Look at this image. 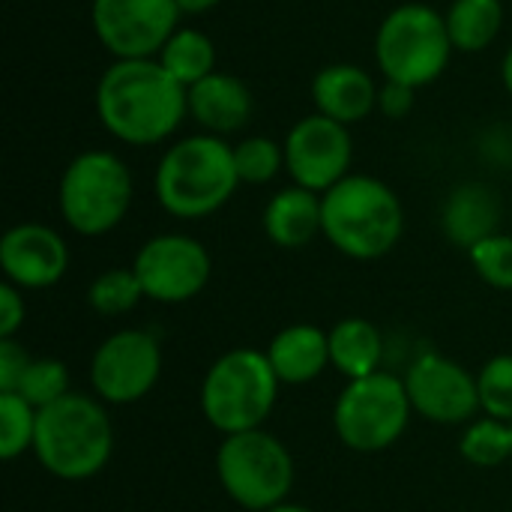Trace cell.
<instances>
[{
	"instance_id": "24",
	"label": "cell",
	"mask_w": 512,
	"mask_h": 512,
	"mask_svg": "<svg viewBox=\"0 0 512 512\" xmlns=\"http://www.w3.org/2000/svg\"><path fill=\"white\" fill-rule=\"evenodd\" d=\"M459 450L477 468H498V465H504L507 459H512L510 423L495 420V417L474 420L468 426V432L462 435Z\"/></svg>"
},
{
	"instance_id": "14",
	"label": "cell",
	"mask_w": 512,
	"mask_h": 512,
	"mask_svg": "<svg viewBox=\"0 0 512 512\" xmlns=\"http://www.w3.org/2000/svg\"><path fill=\"white\" fill-rule=\"evenodd\" d=\"M408 399L417 414L441 426L471 423L480 411V384L477 378L450 357L423 354L411 363Z\"/></svg>"
},
{
	"instance_id": "1",
	"label": "cell",
	"mask_w": 512,
	"mask_h": 512,
	"mask_svg": "<svg viewBox=\"0 0 512 512\" xmlns=\"http://www.w3.org/2000/svg\"><path fill=\"white\" fill-rule=\"evenodd\" d=\"M96 114L117 141L153 147L177 132L189 99L159 60H114L96 84Z\"/></svg>"
},
{
	"instance_id": "32",
	"label": "cell",
	"mask_w": 512,
	"mask_h": 512,
	"mask_svg": "<svg viewBox=\"0 0 512 512\" xmlns=\"http://www.w3.org/2000/svg\"><path fill=\"white\" fill-rule=\"evenodd\" d=\"M414 93H417L414 87L384 78V84L378 87V111L390 120H402L414 108Z\"/></svg>"
},
{
	"instance_id": "13",
	"label": "cell",
	"mask_w": 512,
	"mask_h": 512,
	"mask_svg": "<svg viewBox=\"0 0 512 512\" xmlns=\"http://www.w3.org/2000/svg\"><path fill=\"white\" fill-rule=\"evenodd\" d=\"M162 372V348L147 330H120L108 336L90 363V384L111 405L144 399Z\"/></svg>"
},
{
	"instance_id": "36",
	"label": "cell",
	"mask_w": 512,
	"mask_h": 512,
	"mask_svg": "<svg viewBox=\"0 0 512 512\" xmlns=\"http://www.w3.org/2000/svg\"><path fill=\"white\" fill-rule=\"evenodd\" d=\"M270 512H312V510H309V507H300V504H288V501H285V504L273 507Z\"/></svg>"
},
{
	"instance_id": "33",
	"label": "cell",
	"mask_w": 512,
	"mask_h": 512,
	"mask_svg": "<svg viewBox=\"0 0 512 512\" xmlns=\"http://www.w3.org/2000/svg\"><path fill=\"white\" fill-rule=\"evenodd\" d=\"M24 297L21 288H15L12 282L0 285V339H15V333L24 324Z\"/></svg>"
},
{
	"instance_id": "8",
	"label": "cell",
	"mask_w": 512,
	"mask_h": 512,
	"mask_svg": "<svg viewBox=\"0 0 512 512\" xmlns=\"http://www.w3.org/2000/svg\"><path fill=\"white\" fill-rule=\"evenodd\" d=\"M216 474L231 501L252 512L285 504L294 486V459L288 447L264 429L225 435L216 453Z\"/></svg>"
},
{
	"instance_id": "35",
	"label": "cell",
	"mask_w": 512,
	"mask_h": 512,
	"mask_svg": "<svg viewBox=\"0 0 512 512\" xmlns=\"http://www.w3.org/2000/svg\"><path fill=\"white\" fill-rule=\"evenodd\" d=\"M501 81H504L507 93L512 96V45H510V51L504 54V63H501Z\"/></svg>"
},
{
	"instance_id": "3",
	"label": "cell",
	"mask_w": 512,
	"mask_h": 512,
	"mask_svg": "<svg viewBox=\"0 0 512 512\" xmlns=\"http://www.w3.org/2000/svg\"><path fill=\"white\" fill-rule=\"evenodd\" d=\"M237 186L234 147L210 132L174 141L153 177L156 201L177 219L213 216L231 201Z\"/></svg>"
},
{
	"instance_id": "29",
	"label": "cell",
	"mask_w": 512,
	"mask_h": 512,
	"mask_svg": "<svg viewBox=\"0 0 512 512\" xmlns=\"http://www.w3.org/2000/svg\"><path fill=\"white\" fill-rule=\"evenodd\" d=\"M480 408L486 417L512 423V354H501L480 369Z\"/></svg>"
},
{
	"instance_id": "11",
	"label": "cell",
	"mask_w": 512,
	"mask_h": 512,
	"mask_svg": "<svg viewBox=\"0 0 512 512\" xmlns=\"http://www.w3.org/2000/svg\"><path fill=\"white\" fill-rule=\"evenodd\" d=\"M282 147H285V168L294 186H303L318 195H324L339 180H345L351 159H354L348 126L318 111L309 117H300L288 129Z\"/></svg>"
},
{
	"instance_id": "37",
	"label": "cell",
	"mask_w": 512,
	"mask_h": 512,
	"mask_svg": "<svg viewBox=\"0 0 512 512\" xmlns=\"http://www.w3.org/2000/svg\"><path fill=\"white\" fill-rule=\"evenodd\" d=\"M510 432H512V423H510Z\"/></svg>"
},
{
	"instance_id": "15",
	"label": "cell",
	"mask_w": 512,
	"mask_h": 512,
	"mask_svg": "<svg viewBox=\"0 0 512 512\" xmlns=\"http://www.w3.org/2000/svg\"><path fill=\"white\" fill-rule=\"evenodd\" d=\"M0 267L6 273V282H12L21 291L51 288L63 279L69 267V249L54 228L24 222L3 234Z\"/></svg>"
},
{
	"instance_id": "5",
	"label": "cell",
	"mask_w": 512,
	"mask_h": 512,
	"mask_svg": "<svg viewBox=\"0 0 512 512\" xmlns=\"http://www.w3.org/2000/svg\"><path fill=\"white\" fill-rule=\"evenodd\" d=\"M279 375L264 351L237 348L219 357L201 384V411L222 435L255 432L279 396Z\"/></svg>"
},
{
	"instance_id": "30",
	"label": "cell",
	"mask_w": 512,
	"mask_h": 512,
	"mask_svg": "<svg viewBox=\"0 0 512 512\" xmlns=\"http://www.w3.org/2000/svg\"><path fill=\"white\" fill-rule=\"evenodd\" d=\"M471 264L480 273L483 282L492 288L512 291V237L510 234H492L483 243H477L471 252Z\"/></svg>"
},
{
	"instance_id": "6",
	"label": "cell",
	"mask_w": 512,
	"mask_h": 512,
	"mask_svg": "<svg viewBox=\"0 0 512 512\" xmlns=\"http://www.w3.org/2000/svg\"><path fill=\"white\" fill-rule=\"evenodd\" d=\"M453 51L447 18L426 3L396 6L375 33V63L384 78L414 90L438 81Z\"/></svg>"
},
{
	"instance_id": "12",
	"label": "cell",
	"mask_w": 512,
	"mask_h": 512,
	"mask_svg": "<svg viewBox=\"0 0 512 512\" xmlns=\"http://www.w3.org/2000/svg\"><path fill=\"white\" fill-rule=\"evenodd\" d=\"M132 270L144 288V297L156 303H186L204 291L213 264L195 237L159 234L138 249Z\"/></svg>"
},
{
	"instance_id": "10",
	"label": "cell",
	"mask_w": 512,
	"mask_h": 512,
	"mask_svg": "<svg viewBox=\"0 0 512 512\" xmlns=\"http://www.w3.org/2000/svg\"><path fill=\"white\" fill-rule=\"evenodd\" d=\"M180 15L177 0H93L90 6L93 33L114 60L156 57L180 30Z\"/></svg>"
},
{
	"instance_id": "16",
	"label": "cell",
	"mask_w": 512,
	"mask_h": 512,
	"mask_svg": "<svg viewBox=\"0 0 512 512\" xmlns=\"http://www.w3.org/2000/svg\"><path fill=\"white\" fill-rule=\"evenodd\" d=\"M312 102L318 114L351 126L378 108V84L354 63H330L312 78Z\"/></svg>"
},
{
	"instance_id": "28",
	"label": "cell",
	"mask_w": 512,
	"mask_h": 512,
	"mask_svg": "<svg viewBox=\"0 0 512 512\" xmlns=\"http://www.w3.org/2000/svg\"><path fill=\"white\" fill-rule=\"evenodd\" d=\"M15 393L24 402H30L36 411H42L60 402L63 396H69V372L60 360H30Z\"/></svg>"
},
{
	"instance_id": "21",
	"label": "cell",
	"mask_w": 512,
	"mask_h": 512,
	"mask_svg": "<svg viewBox=\"0 0 512 512\" xmlns=\"http://www.w3.org/2000/svg\"><path fill=\"white\" fill-rule=\"evenodd\" d=\"M384 339L366 318H345L330 330V363L351 381L381 372Z\"/></svg>"
},
{
	"instance_id": "19",
	"label": "cell",
	"mask_w": 512,
	"mask_h": 512,
	"mask_svg": "<svg viewBox=\"0 0 512 512\" xmlns=\"http://www.w3.org/2000/svg\"><path fill=\"white\" fill-rule=\"evenodd\" d=\"M267 357L282 384H309L330 366V333L312 324H294L276 333Z\"/></svg>"
},
{
	"instance_id": "31",
	"label": "cell",
	"mask_w": 512,
	"mask_h": 512,
	"mask_svg": "<svg viewBox=\"0 0 512 512\" xmlns=\"http://www.w3.org/2000/svg\"><path fill=\"white\" fill-rule=\"evenodd\" d=\"M30 354L15 342V339H0V393H15L27 366Z\"/></svg>"
},
{
	"instance_id": "18",
	"label": "cell",
	"mask_w": 512,
	"mask_h": 512,
	"mask_svg": "<svg viewBox=\"0 0 512 512\" xmlns=\"http://www.w3.org/2000/svg\"><path fill=\"white\" fill-rule=\"evenodd\" d=\"M441 225H444V234H447L450 243H456V246L471 252L477 243H483L486 237L498 234L501 201L483 183H462V186H456L447 195L444 213H441Z\"/></svg>"
},
{
	"instance_id": "26",
	"label": "cell",
	"mask_w": 512,
	"mask_h": 512,
	"mask_svg": "<svg viewBox=\"0 0 512 512\" xmlns=\"http://www.w3.org/2000/svg\"><path fill=\"white\" fill-rule=\"evenodd\" d=\"M234 165H237L240 183L264 186L285 168V147L276 144L273 138H264V135L243 138L234 147Z\"/></svg>"
},
{
	"instance_id": "17",
	"label": "cell",
	"mask_w": 512,
	"mask_h": 512,
	"mask_svg": "<svg viewBox=\"0 0 512 512\" xmlns=\"http://www.w3.org/2000/svg\"><path fill=\"white\" fill-rule=\"evenodd\" d=\"M189 99V114L198 126H204L210 135H231L240 132L249 117H252V93L249 87L228 75V72H213L195 87L186 90Z\"/></svg>"
},
{
	"instance_id": "7",
	"label": "cell",
	"mask_w": 512,
	"mask_h": 512,
	"mask_svg": "<svg viewBox=\"0 0 512 512\" xmlns=\"http://www.w3.org/2000/svg\"><path fill=\"white\" fill-rule=\"evenodd\" d=\"M63 222L81 237H102L114 231L132 204V174L111 150L78 153L57 189Z\"/></svg>"
},
{
	"instance_id": "22",
	"label": "cell",
	"mask_w": 512,
	"mask_h": 512,
	"mask_svg": "<svg viewBox=\"0 0 512 512\" xmlns=\"http://www.w3.org/2000/svg\"><path fill=\"white\" fill-rule=\"evenodd\" d=\"M447 30L456 51H486L504 27V0H453L447 9Z\"/></svg>"
},
{
	"instance_id": "27",
	"label": "cell",
	"mask_w": 512,
	"mask_h": 512,
	"mask_svg": "<svg viewBox=\"0 0 512 512\" xmlns=\"http://www.w3.org/2000/svg\"><path fill=\"white\" fill-rule=\"evenodd\" d=\"M144 297V288L135 276V270H105L99 279H93L87 300L99 315H126L138 306Z\"/></svg>"
},
{
	"instance_id": "9",
	"label": "cell",
	"mask_w": 512,
	"mask_h": 512,
	"mask_svg": "<svg viewBox=\"0 0 512 512\" xmlns=\"http://www.w3.org/2000/svg\"><path fill=\"white\" fill-rule=\"evenodd\" d=\"M411 411L405 381L390 372H375L342 390L333 426L345 447L357 453H381L405 435Z\"/></svg>"
},
{
	"instance_id": "34",
	"label": "cell",
	"mask_w": 512,
	"mask_h": 512,
	"mask_svg": "<svg viewBox=\"0 0 512 512\" xmlns=\"http://www.w3.org/2000/svg\"><path fill=\"white\" fill-rule=\"evenodd\" d=\"M183 12H192V15H201V12H210L213 6H219L222 0H177Z\"/></svg>"
},
{
	"instance_id": "20",
	"label": "cell",
	"mask_w": 512,
	"mask_h": 512,
	"mask_svg": "<svg viewBox=\"0 0 512 512\" xmlns=\"http://www.w3.org/2000/svg\"><path fill=\"white\" fill-rule=\"evenodd\" d=\"M264 231L282 249H303L321 234V195L303 186L276 192L264 207Z\"/></svg>"
},
{
	"instance_id": "23",
	"label": "cell",
	"mask_w": 512,
	"mask_h": 512,
	"mask_svg": "<svg viewBox=\"0 0 512 512\" xmlns=\"http://www.w3.org/2000/svg\"><path fill=\"white\" fill-rule=\"evenodd\" d=\"M156 60L168 69L174 81L186 90L216 72V45L207 33L195 27H180L156 54Z\"/></svg>"
},
{
	"instance_id": "4",
	"label": "cell",
	"mask_w": 512,
	"mask_h": 512,
	"mask_svg": "<svg viewBox=\"0 0 512 512\" xmlns=\"http://www.w3.org/2000/svg\"><path fill=\"white\" fill-rule=\"evenodd\" d=\"M114 450V429L105 408L84 396L69 393L36 417L33 453L39 465L60 480L96 477Z\"/></svg>"
},
{
	"instance_id": "25",
	"label": "cell",
	"mask_w": 512,
	"mask_h": 512,
	"mask_svg": "<svg viewBox=\"0 0 512 512\" xmlns=\"http://www.w3.org/2000/svg\"><path fill=\"white\" fill-rule=\"evenodd\" d=\"M39 411L24 402L18 393H0V456L18 459L24 450H33Z\"/></svg>"
},
{
	"instance_id": "2",
	"label": "cell",
	"mask_w": 512,
	"mask_h": 512,
	"mask_svg": "<svg viewBox=\"0 0 512 512\" xmlns=\"http://www.w3.org/2000/svg\"><path fill=\"white\" fill-rule=\"evenodd\" d=\"M402 231V201L378 177L348 174L321 195V234L354 261L384 258Z\"/></svg>"
}]
</instances>
